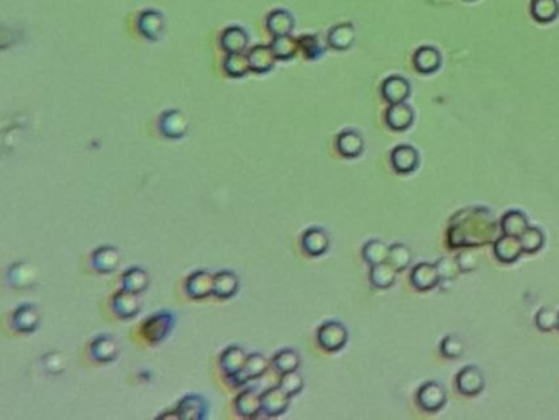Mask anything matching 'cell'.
<instances>
[{"label":"cell","mask_w":559,"mask_h":420,"mask_svg":"<svg viewBox=\"0 0 559 420\" xmlns=\"http://www.w3.org/2000/svg\"><path fill=\"white\" fill-rule=\"evenodd\" d=\"M317 340L323 350L338 351L348 342V332H346L345 325L340 322H325L318 328Z\"/></svg>","instance_id":"cell-1"},{"label":"cell","mask_w":559,"mask_h":420,"mask_svg":"<svg viewBox=\"0 0 559 420\" xmlns=\"http://www.w3.org/2000/svg\"><path fill=\"white\" fill-rule=\"evenodd\" d=\"M417 403L427 412L440 410L446 403L445 387L436 381H428L417 392Z\"/></svg>","instance_id":"cell-2"},{"label":"cell","mask_w":559,"mask_h":420,"mask_svg":"<svg viewBox=\"0 0 559 420\" xmlns=\"http://www.w3.org/2000/svg\"><path fill=\"white\" fill-rule=\"evenodd\" d=\"M485 379L479 368L466 367L458 373L456 387L463 396H476L484 389Z\"/></svg>","instance_id":"cell-3"},{"label":"cell","mask_w":559,"mask_h":420,"mask_svg":"<svg viewBox=\"0 0 559 420\" xmlns=\"http://www.w3.org/2000/svg\"><path fill=\"white\" fill-rule=\"evenodd\" d=\"M289 404H291V396L281 387H270L261 396V410L269 417H276L287 410Z\"/></svg>","instance_id":"cell-4"},{"label":"cell","mask_w":559,"mask_h":420,"mask_svg":"<svg viewBox=\"0 0 559 420\" xmlns=\"http://www.w3.org/2000/svg\"><path fill=\"white\" fill-rule=\"evenodd\" d=\"M415 119L413 108L407 106L405 102L400 103H390L389 108L386 112V121L387 126L394 132H404L412 126Z\"/></svg>","instance_id":"cell-5"},{"label":"cell","mask_w":559,"mask_h":420,"mask_svg":"<svg viewBox=\"0 0 559 420\" xmlns=\"http://www.w3.org/2000/svg\"><path fill=\"white\" fill-rule=\"evenodd\" d=\"M189 120L179 110H168L161 115L160 130L168 138H180L187 133Z\"/></svg>","instance_id":"cell-6"},{"label":"cell","mask_w":559,"mask_h":420,"mask_svg":"<svg viewBox=\"0 0 559 420\" xmlns=\"http://www.w3.org/2000/svg\"><path fill=\"white\" fill-rule=\"evenodd\" d=\"M171 328H173V315L166 312L155 314L143 324V335L150 342L157 343L168 335Z\"/></svg>","instance_id":"cell-7"},{"label":"cell","mask_w":559,"mask_h":420,"mask_svg":"<svg viewBox=\"0 0 559 420\" xmlns=\"http://www.w3.org/2000/svg\"><path fill=\"white\" fill-rule=\"evenodd\" d=\"M390 162L392 168H394L397 173L400 174L412 173V171L418 166V151L415 150L413 146H409V144H400V146H395L394 150H392Z\"/></svg>","instance_id":"cell-8"},{"label":"cell","mask_w":559,"mask_h":420,"mask_svg":"<svg viewBox=\"0 0 559 420\" xmlns=\"http://www.w3.org/2000/svg\"><path fill=\"white\" fill-rule=\"evenodd\" d=\"M186 292L191 299H205L214 294V276L205 271L192 273L186 281Z\"/></svg>","instance_id":"cell-9"},{"label":"cell","mask_w":559,"mask_h":420,"mask_svg":"<svg viewBox=\"0 0 559 420\" xmlns=\"http://www.w3.org/2000/svg\"><path fill=\"white\" fill-rule=\"evenodd\" d=\"M381 92L389 103L405 102L410 96V83L402 76H390L382 83Z\"/></svg>","instance_id":"cell-10"},{"label":"cell","mask_w":559,"mask_h":420,"mask_svg":"<svg viewBox=\"0 0 559 420\" xmlns=\"http://www.w3.org/2000/svg\"><path fill=\"white\" fill-rule=\"evenodd\" d=\"M523 253L520 238L518 237H510V235H504L495 240L494 243V255L495 258L502 263H513L520 258V255Z\"/></svg>","instance_id":"cell-11"},{"label":"cell","mask_w":559,"mask_h":420,"mask_svg":"<svg viewBox=\"0 0 559 420\" xmlns=\"http://www.w3.org/2000/svg\"><path fill=\"white\" fill-rule=\"evenodd\" d=\"M410 281H412V286L417 291H430L440 283L436 266L430 263L417 264L412 269V274H410Z\"/></svg>","instance_id":"cell-12"},{"label":"cell","mask_w":559,"mask_h":420,"mask_svg":"<svg viewBox=\"0 0 559 420\" xmlns=\"http://www.w3.org/2000/svg\"><path fill=\"white\" fill-rule=\"evenodd\" d=\"M266 369H268V360H266L263 355L252 353L246 358V363L241 371L234 374V376H232L230 379H233L234 385H243V383L251 381V379L263 376Z\"/></svg>","instance_id":"cell-13"},{"label":"cell","mask_w":559,"mask_h":420,"mask_svg":"<svg viewBox=\"0 0 559 420\" xmlns=\"http://www.w3.org/2000/svg\"><path fill=\"white\" fill-rule=\"evenodd\" d=\"M413 66L420 74H431L441 66V54L433 47H422L413 53Z\"/></svg>","instance_id":"cell-14"},{"label":"cell","mask_w":559,"mask_h":420,"mask_svg":"<svg viewBox=\"0 0 559 420\" xmlns=\"http://www.w3.org/2000/svg\"><path fill=\"white\" fill-rule=\"evenodd\" d=\"M330 246V238L328 233L322 228H309L302 235V248L307 255L320 256Z\"/></svg>","instance_id":"cell-15"},{"label":"cell","mask_w":559,"mask_h":420,"mask_svg":"<svg viewBox=\"0 0 559 420\" xmlns=\"http://www.w3.org/2000/svg\"><path fill=\"white\" fill-rule=\"evenodd\" d=\"M120 253L114 246H101L94 251L92 266L97 273H112L119 268Z\"/></svg>","instance_id":"cell-16"},{"label":"cell","mask_w":559,"mask_h":420,"mask_svg":"<svg viewBox=\"0 0 559 420\" xmlns=\"http://www.w3.org/2000/svg\"><path fill=\"white\" fill-rule=\"evenodd\" d=\"M248 60H250L251 71L255 72H268L273 69L276 65V54H274L273 48L266 47V44H258V47L251 48L248 53Z\"/></svg>","instance_id":"cell-17"},{"label":"cell","mask_w":559,"mask_h":420,"mask_svg":"<svg viewBox=\"0 0 559 420\" xmlns=\"http://www.w3.org/2000/svg\"><path fill=\"white\" fill-rule=\"evenodd\" d=\"M336 148L340 155L345 158L359 156L364 150L363 137L358 132H353V130H346V132H341L336 137Z\"/></svg>","instance_id":"cell-18"},{"label":"cell","mask_w":559,"mask_h":420,"mask_svg":"<svg viewBox=\"0 0 559 420\" xmlns=\"http://www.w3.org/2000/svg\"><path fill=\"white\" fill-rule=\"evenodd\" d=\"M179 419H191V420H200L207 415V403L204 397L200 396H186L180 401L178 405Z\"/></svg>","instance_id":"cell-19"},{"label":"cell","mask_w":559,"mask_h":420,"mask_svg":"<svg viewBox=\"0 0 559 420\" xmlns=\"http://www.w3.org/2000/svg\"><path fill=\"white\" fill-rule=\"evenodd\" d=\"M112 307H114V312L119 315L120 319H130L135 317L139 310V301L135 292L125 291L121 289L119 294H115L114 302H112Z\"/></svg>","instance_id":"cell-20"},{"label":"cell","mask_w":559,"mask_h":420,"mask_svg":"<svg viewBox=\"0 0 559 420\" xmlns=\"http://www.w3.org/2000/svg\"><path fill=\"white\" fill-rule=\"evenodd\" d=\"M354 38H356L354 26L351 24H341L333 26L330 30V33H328V44H330L333 49H336V51H345V49L353 47Z\"/></svg>","instance_id":"cell-21"},{"label":"cell","mask_w":559,"mask_h":420,"mask_svg":"<svg viewBox=\"0 0 559 420\" xmlns=\"http://www.w3.org/2000/svg\"><path fill=\"white\" fill-rule=\"evenodd\" d=\"M13 327L18 332H33L40 324V312L35 305H20L13 314Z\"/></svg>","instance_id":"cell-22"},{"label":"cell","mask_w":559,"mask_h":420,"mask_svg":"<svg viewBox=\"0 0 559 420\" xmlns=\"http://www.w3.org/2000/svg\"><path fill=\"white\" fill-rule=\"evenodd\" d=\"M238 276L232 271H220L214 276V296L220 299H228L237 294Z\"/></svg>","instance_id":"cell-23"},{"label":"cell","mask_w":559,"mask_h":420,"mask_svg":"<svg viewBox=\"0 0 559 420\" xmlns=\"http://www.w3.org/2000/svg\"><path fill=\"white\" fill-rule=\"evenodd\" d=\"M138 28L139 33L146 36L148 40H157V36L161 35L162 28H164V20H162L161 13L157 12H143L138 18Z\"/></svg>","instance_id":"cell-24"},{"label":"cell","mask_w":559,"mask_h":420,"mask_svg":"<svg viewBox=\"0 0 559 420\" xmlns=\"http://www.w3.org/2000/svg\"><path fill=\"white\" fill-rule=\"evenodd\" d=\"M266 26H268L269 33L273 36L289 35L294 28V18L286 10H274L269 13Z\"/></svg>","instance_id":"cell-25"},{"label":"cell","mask_w":559,"mask_h":420,"mask_svg":"<svg viewBox=\"0 0 559 420\" xmlns=\"http://www.w3.org/2000/svg\"><path fill=\"white\" fill-rule=\"evenodd\" d=\"M395 273L397 269L392 266L389 261L379 263L371 266V273H369V281L376 289H387L395 283Z\"/></svg>","instance_id":"cell-26"},{"label":"cell","mask_w":559,"mask_h":420,"mask_svg":"<svg viewBox=\"0 0 559 420\" xmlns=\"http://www.w3.org/2000/svg\"><path fill=\"white\" fill-rule=\"evenodd\" d=\"M531 17L538 24H551L559 13L558 0H531Z\"/></svg>","instance_id":"cell-27"},{"label":"cell","mask_w":559,"mask_h":420,"mask_svg":"<svg viewBox=\"0 0 559 420\" xmlns=\"http://www.w3.org/2000/svg\"><path fill=\"white\" fill-rule=\"evenodd\" d=\"M248 355L243 351L240 346H230L223 351L222 355V368L228 378L238 374L245 367Z\"/></svg>","instance_id":"cell-28"},{"label":"cell","mask_w":559,"mask_h":420,"mask_svg":"<svg viewBox=\"0 0 559 420\" xmlns=\"http://www.w3.org/2000/svg\"><path fill=\"white\" fill-rule=\"evenodd\" d=\"M90 353L97 361L107 363L117 358L119 355V346H117L115 340L112 337H98L90 345Z\"/></svg>","instance_id":"cell-29"},{"label":"cell","mask_w":559,"mask_h":420,"mask_svg":"<svg viewBox=\"0 0 559 420\" xmlns=\"http://www.w3.org/2000/svg\"><path fill=\"white\" fill-rule=\"evenodd\" d=\"M248 44L246 31L240 26H230L222 35V48L230 53H243Z\"/></svg>","instance_id":"cell-30"},{"label":"cell","mask_w":559,"mask_h":420,"mask_svg":"<svg viewBox=\"0 0 559 420\" xmlns=\"http://www.w3.org/2000/svg\"><path fill=\"white\" fill-rule=\"evenodd\" d=\"M528 219L520 210H510L504 215L502 219V232L504 235L510 237H520V235L528 228Z\"/></svg>","instance_id":"cell-31"},{"label":"cell","mask_w":559,"mask_h":420,"mask_svg":"<svg viewBox=\"0 0 559 420\" xmlns=\"http://www.w3.org/2000/svg\"><path fill=\"white\" fill-rule=\"evenodd\" d=\"M223 69L228 76H232V78H243V76L248 74V72L251 71L248 54H243V53L227 54V58H225V61H223Z\"/></svg>","instance_id":"cell-32"},{"label":"cell","mask_w":559,"mask_h":420,"mask_svg":"<svg viewBox=\"0 0 559 420\" xmlns=\"http://www.w3.org/2000/svg\"><path fill=\"white\" fill-rule=\"evenodd\" d=\"M234 405H237V410L243 417H255L261 410V396L256 394L252 389L243 391L234 401Z\"/></svg>","instance_id":"cell-33"},{"label":"cell","mask_w":559,"mask_h":420,"mask_svg":"<svg viewBox=\"0 0 559 420\" xmlns=\"http://www.w3.org/2000/svg\"><path fill=\"white\" fill-rule=\"evenodd\" d=\"M121 283H123L125 291H130V292H135V294H139V292H143L144 289L148 287V284H150V278H148V273L144 269L132 268V269H128L123 274V279H121Z\"/></svg>","instance_id":"cell-34"},{"label":"cell","mask_w":559,"mask_h":420,"mask_svg":"<svg viewBox=\"0 0 559 420\" xmlns=\"http://www.w3.org/2000/svg\"><path fill=\"white\" fill-rule=\"evenodd\" d=\"M270 48H273L277 60H289V58H292L299 51V40L292 38L291 35L274 36Z\"/></svg>","instance_id":"cell-35"},{"label":"cell","mask_w":559,"mask_h":420,"mask_svg":"<svg viewBox=\"0 0 559 420\" xmlns=\"http://www.w3.org/2000/svg\"><path fill=\"white\" fill-rule=\"evenodd\" d=\"M363 258L371 266L384 263L389 258V246L384 242L371 240L363 246Z\"/></svg>","instance_id":"cell-36"},{"label":"cell","mask_w":559,"mask_h":420,"mask_svg":"<svg viewBox=\"0 0 559 420\" xmlns=\"http://www.w3.org/2000/svg\"><path fill=\"white\" fill-rule=\"evenodd\" d=\"M387 261L394 266L397 271L407 269L410 263H412V251L404 243H395V245L389 246V258Z\"/></svg>","instance_id":"cell-37"},{"label":"cell","mask_w":559,"mask_h":420,"mask_svg":"<svg viewBox=\"0 0 559 420\" xmlns=\"http://www.w3.org/2000/svg\"><path fill=\"white\" fill-rule=\"evenodd\" d=\"M273 364L279 373L297 371V368L300 367V356L294 350H282L274 356Z\"/></svg>","instance_id":"cell-38"},{"label":"cell","mask_w":559,"mask_h":420,"mask_svg":"<svg viewBox=\"0 0 559 420\" xmlns=\"http://www.w3.org/2000/svg\"><path fill=\"white\" fill-rule=\"evenodd\" d=\"M523 253H536L544 245V233L536 227H528L520 237Z\"/></svg>","instance_id":"cell-39"},{"label":"cell","mask_w":559,"mask_h":420,"mask_svg":"<svg viewBox=\"0 0 559 420\" xmlns=\"http://www.w3.org/2000/svg\"><path fill=\"white\" fill-rule=\"evenodd\" d=\"M558 319L559 312L551 309V307H544V309L538 310V314H536L535 324L541 332H551L554 328H558Z\"/></svg>","instance_id":"cell-40"},{"label":"cell","mask_w":559,"mask_h":420,"mask_svg":"<svg viewBox=\"0 0 559 420\" xmlns=\"http://www.w3.org/2000/svg\"><path fill=\"white\" fill-rule=\"evenodd\" d=\"M279 387L282 391H286L289 396H295L299 394L302 387H304V379L297 371H289L282 373L281 381H279Z\"/></svg>","instance_id":"cell-41"},{"label":"cell","mask_w":559,"mask_h":420,"mask_svg":"<svg viewBox=\"0 0 559 420\" xmlns=\"http://www.w3.org/2000/svg\"><path fill=\"white\" fill-rule=\"evenodd\" d=\"M299 49L305 54L307 58H309V60H315V58H318L320 54L323 53V47L320 44L318 36H313V35H307V36H304V38H300Z\"/></svg>","instance_id":"cell-42"},{"label":"cell","mask_w":559,"mask_h":420,"mask_svg":"<svg viewBox=\"0 0 559 420\" xmlns=\"http://www.w3.org/2000/svg\"><path fill=\"white\" fill-rule=\"evenodd\" d=\"M440 348L441 353H443V356H446V358H459L464 351V343L461 342V338L456 335H448L443 338Z\"/></svg>","instance_id":"cell-43"},{"label":"cell","mask_w":559,"mask_h":420,"mask_svg":"<svg viewBox=\"0 0 559 420\" xmlns=\"http://www.w3.org/2000/svg\"><path fill=\"white\" fill-rule=\"evenodd\" d=\"M435 266L436 271H438L440 281H449V279H454L458 276L459 271H461L458 266V261L451 258H441Z\"/></svg>","instance_id":"cell-44"},{"label":"cell","mask_w":559,"mask_h":420,"mask_svg":"<svg viewBox=\"0 0 559 420\" xmlns=\"http://www.w3.org/2000/svg\"><path fill=\"white\" fill-rule=\"evenodd\" d=\"M456 261H458V266L461 271H472L477 268V264H479V258H477L476 251H472V250H463L458 255Z\"/></svg>","instance_id":"cell-45"},{"label":"cell","mask_w":559,"mask_h":420,"mask_svg":"<svg viewBox=\"0 0 559 420\" xmlns=\"http://www.w3.org/2000/svg\"><path fill=\"white\" fill-rule=\"evenodd\" d=\"M558 328H559V319H558Z\"/></svg>","instance_id":"cell-46"}]
</instances>
